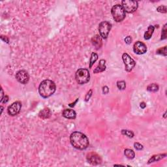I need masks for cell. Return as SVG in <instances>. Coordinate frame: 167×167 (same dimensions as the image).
I'll return each mask as SVG.
<instances>
[{
	"instance_id": "6da1fadb",
	"label": "cell",
	"mask_w": 167,
	"mask_h": 167,
	"mask_svg": "<svg viewBox=\"0 0 167 167\" xmlns=\"http://www.w3.org/2000/svg\"><path fill=\"white\" fill-rule=\"evenodd\" d=\"M70 141L72 146L78 150H85L89 146L87 137L80 132H73L70 136Z\"/></svg>"
},
{
	"instance_id": "7a4b0ae2",
	"label": "cell",
	"mask_w": 167,
	"mask_h": 167,
	"mask_svg": "<svg viewBox=\"0 0 167 167\" xmlns=\"http://www.w3.org/2000/svg\"><path fill=\"white\" fill-rule=\"evenodd\" d=\"M56 86L54 82L50 80L42 81L39 87V92L43 98H48L53 95L56 91Z\"/></svg>"
},
{
	"instance_id": "3957f363",
	"label": "cell",
	"mask_w": 167,
	"mask_h": 167,
	"mask_svg": "<svg viewBox=\"0 0 167 167\" xmlns=\"http://www.w3.org/2000/svg\"><path fill=\"white\" fill-rule=\"evenodd\" d=\"M112 16L114 20L117 22H120L125 18V11L123 8L120 5H116L112 7Z\"/></svg>"
},
{
	"instance_id": "277c9868",
	"label": "cell",
	"mask_w": 167,
	"mask_h": 167,
	"mask_svg": "<svg viewBox=\"0 0 167 167\" xmlns=\"http://www.w3.org/2000/svg\"><path fill=\"white\" fill-rule=\"evenodd\" d=\"M75 78L79 84H84L90 80V72L86 69H79L76 72Z\"/></svg>"
},
{
	"instance_id": "5b68a950",
	"label": "cell",
	"mask_w": 167,
	"mask_h": 167,
	"mask_svg": "<svg viewBox=\"0 0 167 167\" xmlns=\"http://www.w3.org/2000/svg\"><path fill=\"white\" fill-rule=\"evenodd\" d=\"M121 6L123 8L124 10L128 13H133L138 8V2L136 1L130 0H124L121 1Z\"/></svg>"
},
{
	"instance_id": "8992f818",
	"label": "cell",
	"mask_w": 167,
	"mask_h": 167,
	"mask_svg": "<svg viewBox=\"0 0 167 167\" xmlns=\"http://www.w3.org/2000/svg\"><path fill=\"white\" fill-rule=\"evenodd\" d=\"M111 27H112V25L108 22L104 21V22H100L99 26V30L100 37H102V38L104 39H106L111 29Z\"/></svg>"
},
{
	"instance_id": "52a82bcc",
	"label": "cell",
	"mask_w": 167,
	"mask_h": 167,
	"mask_svg": "<svg viewBox=\"0 0 167 167\" xmlns=\"http://www.w3.org/2000/svg\"><path fill=\"white\" fill-rule=\"evenodd\" d=\"M122 58L123 60L124 64H125V70L127 72L131 71L136 65V62L134 61V60L133 59L130 57V56L127 53H123Z\"/></svg>"
},
{
	"instance_id": "ba28073f",
	"label": "cell",
	"mask_w": 167,
	"mask_h": 167,
	"mask_svg": "<svg viewBox=\"0 0 167 167\" xmlns=\"http://www.w3.org/2000/svg\"><path fill=\"white\" fill-rule=\"evenodd\" d=\"M22 108V104L20 101H16L10 104L7 108V112L10 116H14L19 114Z\"/></svg>"
},
{
	"instance_id": "9c48e42d",
	"label": "cell",
	"mask_w": 167,
	"mask_h": 167,
	"mask_svg": "<svg viewBox=\"0 0 167 167\" xmlns=\"http://www.w3.org/2000/svg\"><path fill=\"white\" fill-rule=\"evenodd\" d=\"M16 78L20 83L26 84L29 82V76L26 70H21L17 72L16 74Z\"/></svg>"
},
{
	"instance_id": "30bf717a",
	"label": "cell",
	"mask_w": 167,
	"mask_h": 167,
	"mask_svg": "<svg viewBox=\"0 0 167 167\" xmlns=\"http://www.w3.org/2000/svg\"><path fill=\"white\" fill-rule=\"evenodd\" d=\"M87 160L90 164L93 165H97L102 163V159L96 153L91 152L87 155Z\"/></svg>"
},
{
	"instance_id": "8fae6325",
	"label": "cell",
	"mask_w": 167,
	"mask_h": 167,
	"mask_svg": "<svg viewBox=\"0 0 167 167\" xmlns=\"http://www.w3.org/2000/svg\"><path fill=\"white\" fill-rule=\"evenodd\" d=\"M133 50L136 54H144L147 51V47L144 43L140 41H136L133 46Z\"/></svg>"
},
{
	"instance_id": "7c38bea8",
	"label": "cell",
	"mask_w": 167,
	"mask_h": 167,
	"mask_svg": "<svg viewBox=\"0 0 167 167\" xmlns=\"http://www.w3.org/2000/svg\"><path fill=\"white\" fill-rule=\"evenodd\" d=\"M62 115L64 117L67 119H75L76 116L75 111L72 109H65L63 111Z\"/></svg>"
},
{
	"instance_id": "4fadbf2b",
	"label": "cell",
	"mask_w": 167,
	"mask_h": 167,
	"mask_svg": "<svg viewBox=\"0 0 167 167\" xmlns=\"http://www.w3.org/2000/svg\"><path fill=\"white\" fill-rule=\"evenodd\" d=\"M51 114L52 113H51L50 110L48 108H45L40 111L39 114V116L41 119H47L50 117Z\"/></svg>"
},
{
	"instance_id": "5bb4252c",
	"label": "cell",
	"mask_w": 167,
	"mask_h": 167,
	"mask_svg": "<svg viewBox=\"0 0 167 167\" xmlns=\"http://www.w3.org/2000/svg\"><path fill=\"white\" fill-rule=\"evenodd\" d=\"M106 61L104 59H101L99 61V63L98 66L95 68V70H93L94 73H101L105 70L106 69V65H105Z\"/></svg>"
},
{
	"instance_id": "9a60e30c",
	"label": "cell",
	"mask_w": 167,
	"mask_h": 167,
	"mask_svg": "<svg viewBox=\"0 0 167 167\" xmlns=\"http://www.w3.org/2000/svg\"><path fill=\"white\" fill-rule=\"evenodd\" d=\"M91 42H92V44L96 47L97 49H99V48H100L102 45V40L101 39H100V37L99 35H95L94 37L92 38V40H91Z\"/></svg>"
},
{
	"instance_id": "2e32d148",
	"label": "cell",
	"mask_w": 167,
	"mask_h": 167,
	"mask_svg": "<svg viewBox=\"0 0 167 167\" xmlns=\"http://www.w3.org/2000/svg\"><path fill=\"white\" fill-rule=\"evenodd\" d=\"M154 29H155L154 26H149L148 28H147V30L145 32L144 36V39H146V40H149V39H151V36H152L153 33Z\"/></svg>"
},
{
	"instance_id": "e0dca14e",
	"label": "cell",
	"mask_w": 167,
	"mask_h": 167,
	"mask_svg": "<svg viewBox=\"0 0 167 167\" xmlns=\"http://www.w3.org/2000/svg\"><path fill=\"white\" fill-rule=\"evenodd\" d=\"M166 156V154L164 153V154H159V155H153V157H151V159L148 160V164H150L151 163H153V162H156V161H159V160H161L162 159L164 158Z\"/></svg>"
},
{
	"instance_id": "ac0fdd59",
	"label": "cell",
	"mask_w": 167,
	"mask_h": 167,
	"mask_svg": "<svg viewBox=\"0 0 167 167\" xmlns=\"http://www.w3.org/2000/svg\"><path fill=\"white\" fill-rule=\"evenodd\" d=\"M124 153H125V155L129 159H133L134 158V156H135V154H134V152L133 151V150H130V149H126L124 151Z\"/></svg>"
},
{
	"instance_id": "d6986e66",
	"label": "cell",
	"mask_w": 167,
	"mask_h": 167,
	"mask_svg": "<svg viewBox=\"0 0 167 167\" xmlns=\"http://www.w3.org/2000/svg\"><path fill=\"white\" fill-rule=\"evenodd\" d=\"M98 59V55L95 52H93L91 53V57H90V68L92 67L93 65L96 62L97 60Z\"/></svg>"
},
{
	"instance_id": "ffe728a7",
	"label": "cell",
	"mask_w": 167,
	"mask_h": 167,
	"mask_svg": "<svg viewBox=\"0 0 167 167\" xmlns=\"http://www.w3.org/2000/svg\"><path fill=\"white\" fill-rule=\"evenodd\" d=\"M147 90L150 92H156L159 90V86L157 84H151L147 86Z\"/></svg>"
},
{
	"instance_id": "44dd1931",
	"label": "cell",
	"mask_w": 167,
	"mask_h": 167,
	"mask_svg": "<svg viewBox=\"0 0 167 167\" xmlns=\"http://www.w3.org/2000/svg\"><path fill=\"white\" fill-rule=\"evenodd\" d=\"M121 134L127 136L129 138H133V136H134V133L131 130H121Z\"/></svg>"
},
{
	"instance_id": "7402d4cb",
	"label": "cell",
	"mask_w": 167,
	"mask_h": 167,
	"mask_svg": "<svg viewBox=\"0 0 167 167\" xmlns=\"http://www.w3.org/2000/svg\"><path fill=\"white\" fill-rule=\"evenodd\" d=\"M117 86L118 87L119 90H123L125 89V87H126V83H125V81L121 80V81H118L117 82Z\"/></svg>"
},
{
	"instance_id": "603a6c76",
	"label": "cell",
	"mask_w": 167,
	"mask_h": 167,
	"mask_svg": "<svg viewBox=\"0 0 167 167\" xmlns=\"http://www.w3.org/2000/svg\"><path fill=\"white\" fill-rule=\"evenodd\" d=\"M156 53L157 54L163 55V56H166V46H164L163 48H160L158 49L156 51Z\"/></svg>"
},
{
	"instance_id": "cb8c5ba5",
	"label": "cell",
	"mask_w": 167,
	"mask_h": 167,
	"mask_svg": "<svg viewBox=\"0 0 167 167\" xmlns=\"http://www.w3.org/2000/svg\"><path fill=\"white\" fill-rule=\"evenodd\" d=\"M166 26L167 24H165L163 27V29H162V33H161V38L160 39L161 40H164V39H166V33H167V29H166Z\"/></svg>"
},
{
	"instance_id": "d4e9b609",
	"label": "cell",
	"mask_w": 167,
	"mask_h": 167,
	"mask_svg": "<svg viewBox=\"0 0 167 167\" xmlns=\"http://www.w3.org/2000/svg\"><path fill=\"white\" fill-rule=\"evenodd\" d=\"M157 10L159 13H166V7L163 6V5L159 6V7H157Z\"/></svg>"
},
{
	"instance_id": "484cf974",
	"label": "cell",
	"mask_w": 167,
	"mask_h": 167,
	"mask_svg": "<svg viewBox=\"0 0 167 167\" xmlns=\"http://www.w3.org/2000/svg\"><path fill=\"white\" fill-rule=\"evenodd\" d=\"M92 93H93V90H90V91H89L87 93L86 97H85V101L87 102V101H88L89 100H90V99L91 98V95H92Z\"/></svg>"
},
{
	"instance_id": "4316f807",
	"label": "cell",
	"mask_w": 167,
	"mask_h": 167,
	"mask_svg": "<svg viewBox=\"0 0 167 167\" xmlns=\"http://www.w3.org/2000/svg\"><path fill=\"white\" fill-rule=\"evenodd\" d=\"M134 147L137 150H142L143 149V146L140 143H138V142H135L134 144Z\"/></svg>"
},
{
	"instance_id": "83f0119b",
	"label": "cell",
	"mask_w": 167,
	"mask_h": 167,
	"mask_svg": "<svg viewBox=\"0 0 167 167\" xmlns=\"http://www.w3.org/2000/svg\"><path fill=\"white\" fill-rule=\"evenodd\" d=\"M125 43H126L127 44H130V43H131V42H132L131 37H130V36H127L125 39Z\"/></svg>"
},
{
	"instance_id": "f1b7e54d",
	"label": "cell",
	"mask_w": 167,
	"mask_h": 167,
	"mask_svg": "<svg viewBox=\"0 0 167 167\" xmlns=\"http://www.w3.org/2000/svg\"><path fill=\"white\" fill-rule=\"evenodd\" d=\"M108 92H109V89H108V87L106 86H104V87H103V94H107Z\"/></svg>"
},
{
	"instance_id": "f546056e",
	"label": "cell",
	"mask_w": 167,
	"mask_h": 167,
	"mask_svg": "<svg viewBox=\"0 0 167 167\" xmlns=\"http://www.w3.org/2000/svg\"><path fill=\"white\" fill-rule=\"evenodd\" d=\"M8 100H9V97L7 96V95H5V96H4L3 99V100H1V103H7L8 102Z\"/></svg>"
},
{
	"instance_id": "4dcf8cb0",
	"label": "cell",
	"mask_w": 167,
	"mask_h": 167,
	"mask_svg": "<svg viewBox=\"0 0 167 167\" xmlns=\"http://www.w3.org/2000/svg\"><path fill=\"white\" fill-rule=\"evenodd\" d=\"M1 40H3L4 42H6L7 43H9V38L7 37H5V36H1Z\"/></svg>"
},
{
	"instance_id": "1f68e13d",
	"label": "cell",
	"mask_w": 167,
	"mask_h": 167,
	"mask_svg": "<svg viewBox=\"0 0 167 167\" xmlns=\"http://www.w3.org/2000/svg\"><path fill=\"white\" fill-rule=\"evenodd\" d=\"M3 94H4L3 90L2 87H1V99H0V102H1V100H3V97H4Z\"/></svg>"
},
{
	"instance_id": "d6a6232c",
	"label": "cell",
	"mask_w": 167,
	"mask_h": 167,
	"mask_svg": "<svg viewBox=\"0 0 167 167\" xmlns=\"http://www.w3.org/2000/svg\"><path fill=\"white\" fill-rule=\"evenodd\" d=\"M78 99H77L74 102V103H70V104H69V106H70V107H73V106H74V105H75V104H76V103H77V101H78Z\"/></svg>"
},
{
	"instance_id": "836d02e7",
	"label": "cell",
	"mask_w": 167,
	"mask_h": 167,
	"mask_svg": "<svg viewBox=\"0 0 167 167\" xmlns=\"http://www.w3.org/2000/svg\"><path fill=\"white\" fill-rule=\"evenodd\" d=\"M146 106V104L144 102H142V103H140V107L142 108H145Z\"/></svg>"
},
{
	"instance_id": "e575fe53",
	"label": "cell",
	"mask_w": 167,
	"mask_h": 167,
	"mask_svg": "<svg viewBox=\"0 0 167 167\" xmlns=\"http://www.w3.org/2000/svg\"><path fill=\"white\" fill-rule=\"evenodd\" d=\"M1 114H2L3 110V107L2 106H1Z\"/></svg>"
},
{
	"instance_id": "d590c367",
	"label": "cell",
	"mask_w": 167,
	"mask_h": 167,
	"mask_svg": "<svg viewBox=\"0 0 167 167\" xmlns=\"http://www.w3.org/2000/svg\"><path fill=\"white\" fill-rule=\"evenodd\" d=\"M166 112H165V113L164 114V118H166Z\"/></svg>"
}]
</instances>
